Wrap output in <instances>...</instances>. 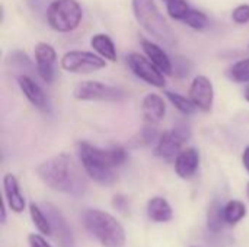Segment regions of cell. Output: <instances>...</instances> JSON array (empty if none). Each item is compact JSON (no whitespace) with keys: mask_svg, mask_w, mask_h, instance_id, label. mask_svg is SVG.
<instances>
[{"mask_svg":"<svg viewBox=\"0 0 249 247\" xmlns=\"http://www.w3.org/2000/svg\"><path fill=\"white\" fill-rule=\"evenodd\" d=\"M190 137H191V131L184 124L177 125L169 131H163L156 141L155 156L165 159V160L175 159L182 150V146L185 144V141L190 140Z\"/></svg>","mask_w":249,"mask_h":247,"instance_id":"ba28073f","label":"cell"},{"mask_svg":"<svg viewBox=\"0 0 249 247\" xmlns=\"http://www.w3.org/2000/svg\"><path fill=\"white\" fill-rule=\"evenodd\" d=\"M142 48L146 54V57L163 73V74H168L171 76L174 73V66H172V60L171 57L166 54V51L155 41L152 39H146L143 38L142 41Z\"/></svg>","mask_w":249,"mask_h":247,"instance_id":"9a60e30c","label":"cell"},{"mask_svg":"<svg viewBox=\"0 0 249 247\" xmlns=\"http://www.w3.org/2000/svg\"><path fill=\"white\" fill-rule=\"evenodd\" d=\"M232 20L238 25H245L249 22V4L244 3L233 9L232 12Z\"/></svg>","mask_w":249,"mask_h":247,"instance_id":"83f0119b","label":"cell"},{"mask_svg":"<svg viewBox=\"0 0 249 247\" xmlns=\"http://www.w3.org/2000/svg\"><path fill=\"white\" fill-rule=\"evenodd\" d=\"M142 111L146 118V122L158 124L165 118L166 103L163 98L158 93H147L142 100Z\"/></svg>","mask_w":249,"mask_h":247,"instance_id":"e0dca14e","label":"cell"},{"mask_svg":"<svg viewBox=\"0 0 249 247\" xmlns=\"http://www.w3.org/2000/svg\"><path fill=\"white\" fill-rule=\"evenodd\" d=\"M3 192H4V199L9 205V208L13 213H22L26 207L25 198L20 194L19 182L12 173H6L3 176Z\"/></svg>","mask_w":249,"mask_h":247,"instance_id":"2e32d148","label":"cell"},{"mask_svg":"<svg viewBox=\"0 0 249 247\" xmlns=\"http://www.w3.org/2000/svg\"><path fill=\"white\" fill-rule=\"evenodd\" d=\"M127 64L130 67V70L133 71V74L136 77H139L140 80H143L144 83L158 87V89H163L166 84V79L165 74L144 55L139 54V52H131L127 57Z\"/></svg>","mask_w":249,"mask_h":247,"instance_id":"9c48e42d","label":"cell"},{"mask_svg":"<svg viewBox=\"0 0 249 247\" xmlns=\"http://www.w3.org/2000/svg\"><path fill=\"white\" fill-rule=\"evenodd\" d=\"M35 173L53 191L71 197H82L88 191V181L82 169L67 153H60L44 160L36 166Z\"/></svg>","mask_w":249,"mask_h":247,"instance_id":"6da1fadb","label":"cell"},{"mask_svg":"<svg viewBox=\"0 0 249 247\" xmlns=\"http://www.w3.org/2000/svg\"><path fill=\"white\" fill-rule=\"evenodd\" d=\"M247 211H248L247 210V205L242 201H238V199L229 201L223 207V217H225L226 224H229V226L238 224L239 221H242L245 218Z\"/></svg>","mask_w":249,"mask_h":247,"instance_id":"44dd1931","label":"cell"},{"mask_svg":"<svg viewBox=\"0 0 249 247\" xmlns=\"http://www.w3.org/2000/svg\"><path fill=\"white\" fill-rule=\"evenodd\" d=\"M0 223H1V224H4V223H6V207H4V204L1 205V217H0Z\"/></svg>","mask_w":249,"mask_h":247,"instance_id":"1f68e13d","label":"cell"},{"mask_svg":"<svg viewBox=\"0 0 249 247\" xmlns=\"http://www.w3.org/2000/svg\"><path fill=\"white\" fill-rule=\"evenodd\" d=\"M188 98L198 111L210 112L214 103V87L212 80L204 74L196 76L188 89Z\"/></svg>","mask_w":249,"mask_h":247,"instance_id":"30bf717a","label":"cell"},{"mask_svg":"<svg viewBox=\"0 0 249 247\" xmlns=\"http://www.w3.org/2000/svg\"><path fill=\"white\" fill-rule=\"evenodd\" d=\"M162 1H165V3H168V1H169V0H162Z\"/></svg>","mask_w":249,"mask_h":247,"instance_id":"e575fe53","label":"cell"},{"mask_svg":"<svg viewBox=\"0 0 249 247\" xmlns=\"http://www.w3.org/2000/svg\"><path fill=\"white\" fill-rule=\"evenodd\" d=\"M28 240H29V247H51L50 246V243H48L42 236L35 234V233L29 234Z\"/></svg>","mask_w":249,"mask_h":247,"instance_id":"f546056e","label":"cell"},{"mask_svg":"<svg viewBox=\"0 0 249 247\" xmlns=\"http://www.w3.org/2000/svg\"><path fill=\"white\" fill-rule=\"evenodd\" d=\"M18 86L32 106H35L39 111H48V106H50L48 96L45 95L42 87L35 80H32L31 76L19 74L18 76Z\"/></svg>","mask_w":249,"mask_h":247,"instance_id":"4fadbf2b","label":"cell"},{"mask_svg":"<svg viewBox=\"0 0 249 247\" xmlns=\"http://www.w3.org/2000/svg\"><path fill=\"white\" fill-rule=\"evenodd\" d=\"M29 214H31V220L34 223V226L39 230V233L45 234V236H51L53 234V229H51V223L44 211V208H41L39 205H36L35 202H32L29 205Z\"/></svg>","mask_w":249,"mask_h":247,"instance_id":"7402d4cb","label":"cell"},{"mask_svg":"<svg viewBox=\"0 0 249 247\" xmlns=\"http://www.w3.org/2000/svg\"><path fill=\"white\" fill-rule=\"evenodd\" d=\"M147 217L155 223H168L174 217L169 202L162 197H155L147 202Z\"/></svg>","mask_w":249,"mask_h":247,"instance_id":"d6986e66","label":"cell"},{"mask_svg":"<svg viewBox=\"0 0 249 247\" xmlns=\"http://www.w3.org/2000/svg\"><path fill=\"white\" fill-rule=\"evenodd\" d=\"M163 95L172 103V106L184 115H193L197 111V106L193 103V100L190 98H185V96L171 92V90H165Z\"/></svg>","mask_w":249,"mask_h":247,"instance_id":"603a6c76","label":"cell"},{"mask_svg":"<svg viewBox=\"0 0 249 247\" xmlns=\"http://www.w3.org/2000/svg\"><path fill=\"white\" fill-rule=\"evenodd\" d=\"M76 151L85 173L102 186H109L117 181L114 169L123 166L128 157L127 150L121 146L99 148L88 141H79Z\"/></svg>","mask_w":249,"mask_h":247,"instance_id":"7a4b0ae2","label":"cell"},{"mask_svg":"<svg viewBox=\"0 0 249 247\" xmlns=\"http://www.w3.org/2000/svg\"><path fill=\"white\" fill-rule=\"evenodd\" d=\"M191 247H196V246H191Z\"/></svg>","mask_w":249,"mask_h":247,"instance_id":"d590c367","label":"cell"},{"mask_svg":"<svg viewBox=\"0 0 249 247\" xmlns=\"http://www.w3.org/2000/svg\"><path fill=\"white\" fill-rule=\"evenodd\" d=\"M85 229L104 247H124L125 231L121 223L101 210H85L82 214Z\"/></svg>","mask_w":249,"mask_h":247,"instance_id":"277c9868","label":"cell"},{"mask_svg":"<svg viewBox=\"0 0 249 247\" xmlns=\"http://www.w3.org/2000/svg\"><path fill=\"white\" fill-rule=\"evenodd\" d=\"M44 211L51 223V229H53V234L57 239V243L60 247H76L74 243V236L73 231L67 223V220L64 218V215L61 214L60 210H57L54 205L51 204H45L44 205Z\"/></svg>","mask_w":249,"mask_h":247,"instance_id":"7c38bea8","label":"cell"},{"mask_svg":"<svg viewBox=\"0 0 249 247\" xmlns=\"http://www.w3.org/2000/svg\"><path fill=\"white\" fill-rule=\"evenodd\" d=\"M90 47L93 48V52H96L99 57L109 63L117 61V48L112 41V38L107 33H95L90 38Z\"/></svg>","mask_w":249,"mask_h":247,"instance_id":"ac0fdd59","label":"cell"},{"mask_svg":"<svg viewBox=\"0 0 249 247\" xmlns=\"http://www.w3.org/2000/svg\"><path fill=\"white\" fill-rule=\"evenodd\" d=\"M182 22L190 26L191 29L194 31H204L207 26H209V17L206 13H203L201 10H197V9H190L187 12V15L184 16Z\"/></svg>","mask_w":249,"mask_h":247,"instance_id":"cb8c5ba5","label":"cell"},{"mask_svg":"<svg viewBox=\"0 0 249 247\" xmlns=\"http://www.w3.org/2000/svg\"><path fill=\"white\" fill-rule=\"evenodd\" d=\"M73 96L82 102H123L127 99L128 93L118 86L96 80H85L74 87Z\"/></svg>","mask_w":249,"mask_h":247,"instance_id":"8992f818","label":"cell"},{"mask_svg":"<svg viewBox=\"0 0 249 247\" xmlns=\"http://www.w3.org/2000/svg\"><path fill=\"white\" fill-rule=\"evenodd\" d=\"M60 66L67 73L86 74V73H92V71H98V70L105 68L107 60L99 57L96 52L73 49V51H67L61 57Z\"/></svg>","mask_w":249,"mask_h":247,"instance_id":"52a82bcc","label":"cell"},{"mask_svg":"<svg viewBox=\"0 0 249 247\" xmlns=\"http://www.w3.org/2000/svg\"><path fill=\"white\" fill-rule=\"evenodd\" d=\"M223 207L222 202L219 199L212 201V204L209 205L207 210V227L210 231L213 233H219L222 231L223 226H225V217H223Z\"/></svg>","mask_w":249,"mask_h":247,"instance_id":"ffe728a7","label":"cell"},{"mask_svg":"<svg viewBox=\"0 0 249 247\" xmlns=\"http://www.w3.org/2000/svg\"><path fill=\"white\" fill-rule=\"evenodd\" d=\"M228 76L236 83H249V58H244L231 66Z\"/></svg>","mask_w":249,"mask_h":247,"instance_id":"d4e9b609","label":"cell"},{"mask_svg":"<svg viewBox=\"0 0 249 247\" xmlns=\"http://www.w3.org/2000/svg\"><path fill=\"white\" fill-rule=\"evenodd\" d=\"M35 54V67L38 76L45 83H53L55 77V64H57V52L53 45L47 42H38L34 48Z\"/></svg>","mask_w":249,"mask_h":247,"instance_id":"8fae6325","label":"cell"},{"mask_svg":"<svg viewBox=\"0 0 249 247\" xmlns=\"http://www.w3.org/2000/svg\"><path fill=\"white\" fill-rule=\"evenodd\" d=\"M247 197H248V199H249V182H248V185H247Z\"/></svg>","mask_w":249,"mask_h":247,"instance_id":"836d02e7","label":"cell"},{"mask_svg":"<svg viewBox=\"0 0 249 247\" xmlns=\"http://www.w3.org/2000/svg\"><path fill=\"white\" fill-rule=\"evenodd\" d=\"M245 99H247V102L249 103V83L247 84V87H245Z\"/></svg>","mask_w":249,"mask_h":247,"instance_id":"d6a6232c","label":"cell"},{"mask_svg":"<svg viewBox=\"0 0 249 247\" xmlns=\"http://www.w3.org/2000/svg\"><path fill=\"white\" fill-rule=\"evenodd\" d=\"M200 166V153L194 147H187L175 157V173L181 179H191Z\"/></svg>","mask_w":249,"mask_h":247,"instance_id":"5bb4252c","label":"cell"},{"mask_svg":"<svg viewBox=\"0 0 249 247\" xmlns=\"http://www.w3.org/2000/svg\"><path fill=\"white\" fill-rule=\"evenodd\" d=\"M172 66H174L175 76L178 77H185L191 71V63L188 61V58H184V57H175L172 60Z\"/></svg>","mask_w":249,"mask_h":247,"instance_id":"4316f807","label":"cell"},{"mask_svg":"<svg viewBox=\"0 0 249 247\" xmlns=\"http://www.w3.org/2000/svg\"><path fill=\"white\" fill-rule=\"evenodd\" d=\"M112 205L120 213H127L128 211V199H127V197H124L121 194H118V195H115L112 198Z\"/></svg>","mask_w":249,"mask_h":247,"instance_id":"f1b7e54d","label":"cell"},{"mask_svg":"<svg viewBox=\"0 0 249 247\" xmlns=\"http://www.w3.org/2000/svg\"><path fill=\"white\" fill-rule=\"evenodd\" d=\"M82 19L83 9L77 0H53L47 7V22L55 32H73Z\"/></svg>","mask_w":249,"mask_h":247,"instance_id":"5b68a950","label":"cell"},{"mask_svg":"<svg viewBox=\"0 0 249 247\" xmlns=\"http://www.w3.org/2000/svg\"><path fill=\"white\" fill-rule=\"evenodd\" d=\"M242 165H244L245 170L249 173V146L245 147V150L242 153Z\"/></svg>","mask_w":249,"mask_h":247,"instance_id":"4dcf8cb0","label":"cell"},{"mask_svg":"<svg viewBox=\"0 0 249 247\" xmlns=\"http://www.w3.org/2000/svg\"><path fill=\"white\" fill-rule=\"evenodd\" d=\"M190 9H191V6L185 0H169L166 3V12L175 20H181L182 22L184 16L187 15V12Z\"/></svg>","mask_w":249,"mask_h":247,"instance_id":"484cf974","label":"cell"},{"mask_svg":"<svg viewBox=\"0 0 249 247\" xmlns=\"http://www.w3.org/2000/svg\"><path fill=\"white\" fill-rule=\"evenodd\" d=\"M131 4L136 20L155 41L168 48L177 45V35L158 9L155 0H131Z\"/></svg>","mask_w":249,"mask_h":247,"instance_id":"3957f363","label":"cell"}]
</instances>
